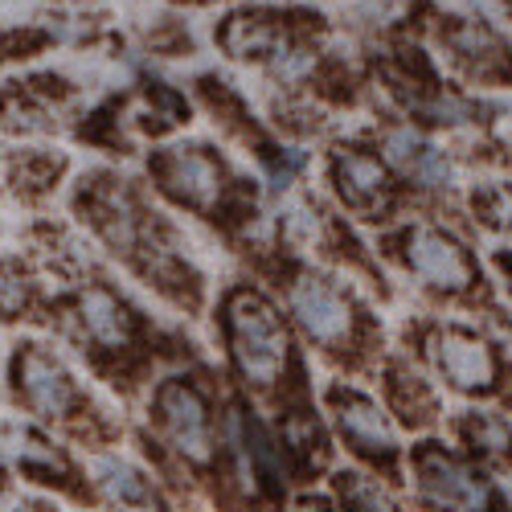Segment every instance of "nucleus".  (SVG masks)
I'll return each mask as SVG.
<instances>
[{
	"mask_svg": "<svg viewBox=\"0 0 512 512\" xmlns=\"http://www.w3.org/2000/svg\"><path fill=\"white\" fill-rule=\"evenodd\" d=\"M418 512H512V492L500 476L463 455L455 443L422 439L406 455Z\"/></svg>",
	"mask_w": 512,
	"mask_h": 512,
	"instance_id": "obj_1",
	"label": "nucleus"
},
{
	"mask_svg": "<svg viewBox=\"0 0 512 512\" xmlns=\"http://www.w3.org/2000/svg\"><path fill=\"white\" fill-rule=\"evenodd\" d=\"M226 345L238 377L254 394H275L287 381L291 365V332L275 304H267L259 291H234L222 312Z\"/></svg>",
	"mask_w": 512,
	"mask_h": 512,
	"instance_id": "obj_2",
	"label": "nucleus"
},
{
	"mask_svg": "<svg viewBox=\"0 0 512 512\" xmlns=\"http://www.w3.org/2000/svg\"><path fill=\"white\" fill-rule=\"evenodd\" d=\"M328 418H332L336 439L345 443V451L365 472H377L390 484L402 480L406 451H402V431H398V418L390 414V406H381L373 394L340 381V386L328 390Z\"/></svg>",
	"mask_w": 512,
	"mask_h": 512,
	"instance_id": "obj_3",
	"label": "nucleus"
},
{
	"mask_svg": "<svg viewBox=\"0 0 512 512\" xmlns=\"http://www.w3.org/2000/svg\"><path fill=\"white\" fill-rule=\"evenodd\" d=\"M152 422H156L160 439L168 443V451H173L181 463L197 467V472L218 463V447H222L218 418H213L209 398L193 386L189 377H168L156 390Z\"/></svg>",
	"mask_w": 512,
	"mask_h": 512,
	"instance_id": "obj_4",
	"label": "nucleus"
},
{
	"mask_svg": "<svg viewBox=\"0 0 512 512\" xmlns=\"http://www.w3.org/2000/svg\"><path fill=\"white\" fill-rule=\"evenodd\" d=\"M426 353L439 373V381L467 398V402H492L504 390V361L492 340L467 324H439L426 340Z\"/></svg>",
	"mask_w": 512,
	"mask_h": 512,
	"instance_id": "obj_5",
	"label": "nucleus"
},
{
	"mask_svg": "<svg viewBox=\"0 0 512 512\" xmlns=\"http://www.w3.org/2000/svg\"><path fill=\"white\" fill-rule=\"evenodd\" d=\"M398 254H402L406 271L422 287H431L439 295H451V300H459V295H472L484 283L476 254L467 250L451 230H443L435 222L406 226L398 234Z\"/></svg>",
	"mask_w": 512,
	"mask_h": 512,
	"instance_id": "obj_6",
	"label": "nucleus"
},
{
	"mask_svg": "<svg viewBox=\"0 0 512 512\" xmlns=\"http://www.w3.org/2000/svg\"><path fill=\"white\" fill-rule=\"evenodd\" d=\"M291 316L312 345L328 353H349L361 324L357 304L332 279H320V275H300L291 283Z\"/></svg>",
	"mask_w": 512,
	"mask_h": 512,
	"instance_id": "obj_7",
	"label": "nucleus"
},
{
	"mask_svg": "<svg viewBox=\"0 0 512 512\" xmlns=\"http://www.w3.org/2000/svg\"><path fill=\"white\" fill-rule=\"evenodd\" d=\"M156 181L173 201H181L189 209H201V213L218 209L226 189H230L226 164L209 148H168L156 160Z\"/></svg>",
	"mask_w": 512,
	"mask_h": 512,
	"instance_id": "obj_8",
	"label": "nucleus"
},
{
	"mask_svg": "<svg viewBox=\"0 0 512 512\" xmlns=\"http://www.w3.org/2000/svg\"><path fill=\"white\" fill-rule=\"evenodd\" d=\"M17 394L37 418H46V422H66L82 406L70 369L41 345H29L17 357Z\"/></svg>",
	"mask_w": 512,
	"mask_h": 512,
	"instance_id": "obj_9",
	"label": "nucleus"
},
{
	"mask_svg": "<svg viewBox=\"0 0 512 512\" xmlns=\"http://www.w3.org/2000/svg\"><path fill=\"white\" fill-rule=\"evenodd\" d=\"M238 459L246 463V472H250V488L283 504L287 492H291V480H295V467L279 443V435L271 431V426L263 418H254V414H242L238 418Z\"/></svg>",
	"mask_w": 512,
	"mask_h": 512,
	"instance_id": "obj_10",
	"label": "nucleus"
},
{
	"mask_svg": "<svg viewBox=\"0 0 512 512\" xmlns=\"http://www.w3.org/2000/svg\"><path fill=\"white\" fill-rule=\"evenodd\" d=\"M332 185H336L340 201H345L353 213H361V218L386 213L390 193H394L390 164L365 148H345L332 160Z\"/></svg>",
	"mask_w": 512,
	"mask_h": 512,
	"instance_id": "obj_11",
	"label": "nucleus"
},
{
	"mask_svg": "<svg viewBox=\"0 0 512 512\" xmlns=\"http://www.w3.org/2000/svg\"><path fill=\"white\" fill-rule=\"evenodd\" d=\"M455 447L472 455L492 476H512V418L496 406H472L455 418Z\"/></svg>",
	"mask_w": 512,
	"mask_h": 512,
	"instance_id": "obj_12",
	"label": "nucleus"
},
{
	"mask_svg": "<svg viewBox=\"0 0 512 512\" xmlns=\"http://www.w3.org/2000/svg\"><path fill=\"white\" fill-rule=\"evenodd\" d=\"M91 484L107 504L123 512H164L160 492L148 480V472H140L136 463H127L119 455H103L91 463Z\"/></svg>",
	"mask_w": 512,
	"mask_h": 512,
	"instance_id": "obj_13",
	"label": "nucleus"
},
{
	"mask_svg": "<svg viewBox=\"0 0 512 512\" xmlns=\"http://www.w3.org/2000/svg\"><path fill=\"white\" fill-rule=\"evenodd\" d=\"M78 320H82V332H87L95 345L103 349H127L136 340V320L119 304V295H111L107 287H87L78 300Z\"/></svg>",
	"mask_w": 512,
	"mask_h": 512,
	"instance_id": "obj_14",
	"label": "nucleus"
},
{
	"mask_svg": "<svg viewBox=\"0 0 512 512\" xmlns=\"http://www.w3.org/2000/svg\"><path fill=\"white\" fill-rule=\"evenodd\" d=\"M332 500L340 512H406L394 484L365 467H340L332 476Z\"/></svg>",
	"mask_w": 512,
	"mask_h": 512,
	"instance_id": "obj_15",
	"label": "nucleus"
},
{
	"mask_svg": "<svg viewBox=\"0 0 512 512\" xmlns=\"http://www.w3.org/2000/svg\"><path fill=\"white\" fill-rule=\"evenodd\" d=\"M386 377H390V386H386L390 390V414L398 422L414 426V431H431L439 422V398L431 390V381L406 365H394Z\"/></svg>",
	"mask_w": 512,
	"mask_h": 512,
	"instance_id": "obj_16",
	"label": "nucleus"
},
{
	"mask_svg": "<svg viewBox=\"0 0 512 512\" xmlns=\"http://www.w3.org/2000/svg\"><path fill=\"white\" fill-rule=\"evenodd\" d=\"M386 160L390 168H398V173L414 185H443L447 181V160L439 148H431L422 136L414 132H390L386 140Z\"/></svg>",
	"mask_w": 512,
	"mask_h": 512,
	"instance_id": "obj_17",
	"label": "nucleus"
},
{
	"mask_svg": "<svg viewBox=\"0 0 512 512\" xmlns=\"http://www.w3.org/2000/svg\"><path fill=\"white\" fill-rule=\"evenodd\" d=\"M279 443L295 467V476H308L316 467H324V455H328V439H324V426L316 422L312 410H287L283 422H279Z\"/></svg>",
	"mask_w": 512,
	"mask_h": 512,
	"instance_id": "obj_18",
	"label": "nucleus"
},
{
	"mask_svg": "<svg viewBox=\"0 0 512 512\" xmlns=\"http://www.w3.org/2000/svg\"><path fill=\"white\" fill-rule=\"evenodd\" d=\"M476 218L484 230H492L500 242H508L512 250V181H496V185H484L476 193Z\"/></svg>",
	"mask_w": 512,
	"mask_h": 512,
	"instance_id": "obj_19",
	"label": "nucleus"
},
{
	"mask_svg": "<svg viewBox=\"0 0 512 512\" xmlns=\"http://www.w3.org/2000/svg\"><path fill=\"white\" fill-rule=\"evenodd\" d=\"M283 512H340V508H336V500H332V496H316V492H304V496L287 500V508H283Z\"/></svg>",
	"mask_w": 512,
	"mask_h": 512,
	"instance_id": "obj_20",
	"label": "nucleus"
},
{
	"mask_svg": "<svg viewBox=\"0 0 512 512\" xmlns=\"http://www.w3.org/2000/svg\"><path fill=\"white\" fill-rule=\"evenodd\" d=\"M496 271H500V279H504V291H508V300H512V250H508V246L496 254Z\"/></svg>",
	"mask_w": 512,
	"mask_h": 512,
	"instance_id": "obj_21",
	"label": "nucleus"
}]
</instances>
